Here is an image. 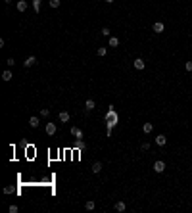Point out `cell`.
<instances>
[{"mask_svg": "<svg viewBox=\"0 0 192 213\" xmlns=\"http://www.w3.org/2000/svg\"><path fill=\"white\" fill-rule=\"evenodd\" d=\"M106 119H108V134H111V129H114V125L117 123V115H115V110H114V106H110V111H108Z\"/></svg>", "mask_w": 192, "mask_h": 213, "instance_id": "1", "label": "cell"}, {"mask_svg": "<svg viewBox=\"0 0 192 213\" xmlns=\"http://www.w3.org/2000/svg\"><path fill=\"white\" fill-rule=\"evenodd\" d=\"M152 31H154L156 35H160V33H163V31H165V25L161 23V21H156V23L152 25Z\"/></svg>", "mask_w": 192, "mask_h": 213, "instance_id": "2", "label": "cell"}, {"mask_svg": "<svg viewBox=\"0 0 192 213\" xmlns=\"http://www.w3.org/2000/svg\"><path fill=\"white\" fill-rule=\"evenodd\" d=\"M154 171L156 173H163L165 171V161L163 159H158V161L154 163Z\"/></svg>", "mask_w": 192, "mask_h": 213, "instance_id": "3", "label": "cell"}, {"mask_svg": "<svg viewBox=\"0 0 192 213\" xmlns=\"http://www.w3.org/2000/svg\"><path fill=\"white\" fill-rule=\"evenodd\" d=\"M35 64H37V58H35V56H29V58H25V61H23L25 69H27V67H33Z\"/></svg>", "mask_w": 192, "mask_h": 213, "instance_id": "4", "label": "cell"}, {"mask_svg": "<svg viewBox=\"0 0 192 213\" xmlns=\"http://www.w3.org/2000/svg\"><path fill=\"white\" fill-rule=\"evenodd\" d=\"M144 67H146V64H144V60H142V58H137V60H135V69L142 71V69H144Z\"/></svg>", "mask_w": 192, "mask_h": 213, "instance_id": "5", "label": "cell"}, {"mask_svg": "<svg viewBox=\"0 0 192 213\" xmlns=\"http://www.w3.org/2000/svg\"><path fill=\"white\" fill-rule=\"evenodd\" d=\"M58 119H60V123H67V121H69V113H67V111H60Z\"/></svg>", "mask_w": 192, "mask_h": 213, "instance_id": "6", "label": "cell"}, {"mask_svg": "<svg viewBox=\"0 0 192 213\" xmlns=\"http://www.w3.org/2000/svg\"><path fill=\"white\" fill-rule=\"evenodd\" d=\"M156 144H158V146H165V144H167L165 134H158V136H156Z\"/></svg>", "mask_w": 192, "mask_h": 213, "instance_id": "7", "label": "cell"}, {"mask_svg": "<svg viewBox=\"0 0 192 213\" xmlns=\"http://www.w3.org/2000/svg\"><path fill=\"white\" fill-rule=\"evenodd\" d=\"M115 211H119V213H123L125 209H127V205H125V202H121V200H119V202H115Z\"/></svg>", "mask_w": 192, "mask_h": 213, "instance_id": "8", "label": "cell"}, {"mask_svg": "<svg viewBox=\"0 0 192 213\" xmlns=\"http://www.w3.org/2000/svg\"><path fill=\"white\" fill-rule=\"evenodd\" d=\"M29 125H31V127H33V129H37V127H39V125H41V119H39V117H37V115H33V117H31V119H29Z\"/></svg>", "mask_w": 192, "mask_h": 213, "instance_id": "9", "label": "cell"}, {"mask_svg": "<svg viewBox=\"0 0 192 213\" xmlns=\"http://www.w3.org/2000/svg\"><path fill=\"white\" fill-rule=\"evenodd\" d=\"M56 129H58V127H56V123H48V125H46V134H54L56 133Z\"/></svg>", "mask_w": 192, "mask_h": 213, "instance_id": "10", "label": "cell"}, {"mask_svg": "<svg viewBox=\"0 0 192 213\" xmlns=\"http://www.w3.org/2000/svg\"><path fill=\"white\" fill-rule=\"evenodd\" d=\"M71 134H73L75 138H83V131L79 127H71Z\"/></svg>", "mask_w": 192, "mask_h": 213, "instance_id": "11", "label": "cell"}, {"mask_svg": "<svg viewBox=\"0 0 192 213\" xmlns=\"http://www.w3.org/2000/svg\"><path fill=\"white\" fill-rule=\"evenodd\" d=\"M12 77H14V75H12V71H10V69H6L4 73H2V81H6V83H10Z\"/></svg>", "mask_w": 192, "mask_h": 213, "instance_id": "12", "label": "cell"}, {"mask_svg": "<svg viewBox=\"0 0 192 213\" xmlns=\"http://www.w3.org/2000/svg\"><path fill=\"white\" fill-rule=\"evenodd\" d=\"M94 106H96V104H94V100H92V98H88L87 102H85V108H87V111H92V110H94Z\"/></svg>", "mask_w": 192, "mask_h": 213, "instance_id": "13", "label": "cell"}, {"mask_svg": "<svg viewBox=\"0 0 192 213\" xmlns=\"http://www.w3.org/2000/svg\"><path fill=\"white\" fill-rule=\"evenodd\" d=\"M102 171V163L100 161H94L92 163V173H100Z\"/></svg>", "mask_w": 192, "mask_h": 213, "instance_id": "14", "label": "cell"}, {"mask_svg": "<svg viewBox=\"0 0 192 213\" xmlns=\"http://www.w3.org/2000/svg\"><path fill=\"white\" fill-rule=\"evenodd\" d=\"M142 131H144V133H152V131H154V125H152V123H144V125H142Z\"/></svg>", "mask_w": 192, "mask_h": 213, "instance_id": "15", "label": "cell"}, {"mask_svg": "<svg viewBox=\"0 0 192 213\" xmlns=\"http://www.w3.org/2000/svg\"><path fill=\"white\" fill-rule=\"evenodd\" d=\"M18 10L19 12H25V10H27V2H25V0H19L18 2Z\"/></svg>", "mask_w": 192, "mask_h": 213, "instance_id": "16", "label": "cell"}, {"mask_svg": "<svg viewBox=\"0 0 192 213\" xmlns=\"http://www.w3.org/2000/svg\"><path fill=\"white\" fill-rule=\"evenodd\" d=\"M41 2H42V0H33V10H35L37 14L41 12Z\"/></svg>", "mask_w": 192, "mask_h": 213, "instance_id": "17", "label": "cell"}, {"mask_svg": "<svg viewBox=\"0 0 192 213\" xmlns=\"http://www.w3.org/2000/svg\"><path fill=\"white\" fill-rule=\"evenodd\" d=\"M94 207H96V204H94V202H92V200H88L87 204H85V209H87V211H92V209H94Z\"/></svg>", "mask_w": 192, "mask_h": 213, "instance_id": "18", "label": "cell"}, {"mask_svg": "<svg viewBox=\"0 0 192 213\" xmlns=\"http://www.w3.org/2000/svg\"><path fill=\"white\" fill-rule=\"evenodd\" d=\"M96 54H98V56H102V58H104V56L108 54V48H106V46H100V48H98V52H96Z\"/></svg>", "mask_w": 192, "mask_h": 213, "instance_id": "19", "label": "cell"}, {"mask_svg": "<svg viewBox=\"0 0 192 213\" xmlns=\"http://www.w3.org/2000/svg\"><path fill=\"white\" fill-rule=\"evenodd\" d=\"M110 46H119V38L117 37H110Z\"/></svg>", "mask_w": 192, "mask_h": 213, "instance_id": "20", "label": "cell"}, {"mask_svg": "<svg viewBox=\"0 0 192 213\" xmlns=\"http://www.w3.org/2000/svg\"><path fill=\"white\" fill-rule=\"evenodd\" d=\"M62 0H50V8H60Z\"/></svg>", "mask_w": 192, "mask_h": 213, "instance_id": "21", "label": "cell"}, {"mask_svg": "<svg viewBox=\"0 0 192 213\" xmlns=\"http://www.w3.org/2000/svg\"><path fill=\"white\" fill-rule=\"evenodd\" d=\"M41 115L42 117H48V115H50V110H48V108H42V110H41Z\"/></svg>", "mask_w": 192, "mask_h": 213, "instance_id": "22", "label": "cell"}, {"mask_svg": "<svg viewBox=\"0 0 192 213\" xmlns=\"http://www.w3.org/2000/svg\"><path fill=\"white\" fill-rule=\"evenodd\" d=\"M75 146H77V148H85V140H83V138H77Z\"/></svg>", "mask_w": 192, "mask_h": 213, "instance_id": "23", "label": "cell"}, {"mask_svg": "<svg viewBox=\"0 0 192 213\" xmlns=\"http://www.w3.org/2000/svg\"><path fill=\"white\" fill-rule=\"evenodd\" d=\"M140 150H142V152H146V150H150V144H148V142H142V144H140Z\"/></svg>", "mask_w": 192, "mask_h": 213, "instance_id": "24", "label": "cell"}, {"mask_svg": "<svg viewBox=\"0 0 192 213\" xmlns=\"http://www.w3.org/2000/svg\"><path fill=\"white\" fill-rule=\"evenodd\" d=\"M8 211H10V213H18V211H19V207H18V205H10Z\"/></svg>", "mask_w": 192, "mask_h": 213, "instance_id": "25", "label": "cell"}, {"mask_svg": "<svg viewBox=\"0 0 192 213\" xmlns=\"http://www.w3.org/2000/svg\"><path fill=\"white\" fill-rule=\"evenodd\" d=\"M102 35H104V37H111V35H110V29H108V27L102 29Z\"/></svg>", "mask_w": 192, "mask_h": 213, "instance_id": "26", "label": "cell"}, {"mask_svg": "<svg viewBox=\"0 0 192 213\" xmlns=\"http://www.w3.org/2000/svg\"><path fill=\"white\" fill-rule=\"evenodd\" d=\"M184 69H186V71H192V61H186V64H184Z\"/></svg>", "mask_w": 192, "mask_h": 213, "instance_id": "27", "label": "cell"}, {"mask_svg": "<svg viewBox=\"0 0 192 213\" xmlns=\"http://www.w3.org/2000/svg\"><path fill=\"white\" fill-rule=\"evenodd\" d=\"M6 64H8L10 67H14V64H15V61H14V58H8V60H6Z\"/></svg>", "mask_w": 192, "mask_h": 213, "instance_id": "28", "label": "cell"}, {"mask_svg": "<svg viewBox=\"0 0 192 213\" xmlns=\"http://www.w3.org/2000/svg\"><path fill=\"white\" fill-rule=\"evenodd\" d=\"M12 192H14V188H12V186H6V188H4V194H12Z\"/></svg>", "mask_w": 192, "mask_h": 213, "instance_id": "29", "label": "cell"}, {"mask_svg": "<svg viewBox=\"0 0 192 213\" xmlns=\"http://www.w3.org/2000/svg\"><path fill=\"white\" fill-rule=\"evenodd\" d=\"M106 2H108V4H111V2H115V0H106Z\"/></svg>", "mask_w": 192, "mask_h": 213, "instance_id": "30", "label": "cell"}, {"mask_svg": "<svg viewBox=\"0 0 192 213\" xmlns=\"http://www.w3.org/2000/svg\"><path fill=\"white\" fill-rule=\"evenodd\" d=\"M4 2H6V4H10V2H12V0H4Z\"/></svg>", "mask_w": 192, "mask_h": 213, "instance_id": "31", "label": "cell"}]
</instances>
